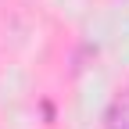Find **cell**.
<instances>
[{"label":"cell","instance_id":"obj_1","mask_svg":"<svg viewBox=\"0 0 129 129\" xmlns=\"http://www.w3.org/2000/svg\"><path fill=\"white\" fill-rule=\"evenodd\" d=\"M108 129H129V97H122V101L111 104V111H108Z\"/></svg>","mask_w":129,"mask_h":129}]
</instances>
